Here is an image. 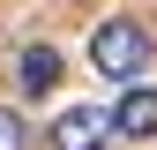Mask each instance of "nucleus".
<instances>
[{
    "label": "nucleus",
    "instance_id": "obj_3",
    "mask_svg": "<svg viewBox=\"0 0 157 150\" xmlns=\"http://www.w3.org/2000/svg\"><path fill=\"white\" fill-rule=\"evenodd\" d=\"M112 135H127V143H150V135H157V90H142V83L120 90V105H112Z\"/></svg>",
    "mask_w": 157,
    "mask_h": 150
},
{
    "label": "nucleus",
    "instance_id": "obj_5",
    "mask_svg": "<svg viewBox=\"0 0 157 150\" xmlns=\"http://www.w3.org/2000/svg\"><path fill=\"white\" fill-rule=\"evenodd\" d=\"M30 143V128H23V112L15 105H0V150H23Z\"/></svg>",
    "mask_w": 157,
    "mask_h": 150
},
{
    "label": "nucleus",
    "instance_id": "obj_1",
    "mask_svg": "<svg viewBox=\"0 0 157 150\" xmlns=\"http://www.w3.org/2000/svg\"><path fill=\"white\" fill-rule=\"evenodd\" d=\"M150 30L135 23V15H112V23H97L90 30V68L97 75H112V83H135V75L150 68Z\"/></svg>",
    "mask_w": 157,
    "mask_h": 150
},
{
    "label": "nucleus",
    "instance_id": "obj_4",
    "mask_svg": "<svg viewBox=\"0 0 157 150\" xmlns=\"http://www.w3.org/2000/svg\"><path fill=\"white\" fill-rule=\"evenodd\" d=\"M60 45H23V53H15V90H23V98H45V90L52 83H60Z\"/></svg>",
    "mask_w": 157,
    "mask_h": 150
},
{
    "label": "nucleus",
    "instance_id": "obj_2",
    "mask_svg": "<svg viewBox=\"0 0 157 150\" xmlns=\"http://www.w3.org/2000/svg\"><path fill=\"white\" fill-rule=\"evenodd\" d=\"M105 135H112L105 105H67L60 120H52V150H105Z\"/></svg>",
    "mask_w": 157,
    "mask_h": 150
}]
</instances>
